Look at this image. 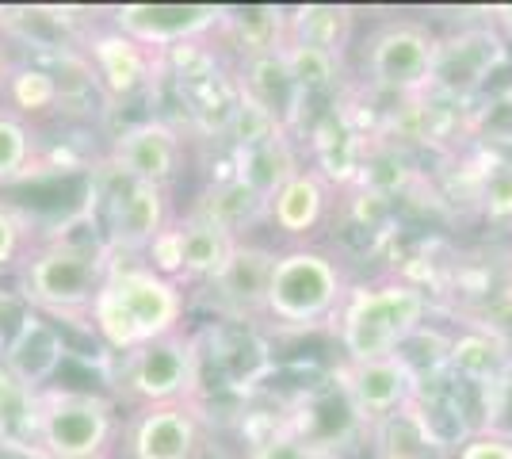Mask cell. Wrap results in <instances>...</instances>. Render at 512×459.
<instances>
[{
    "mask_svg": "<svg viewBox=\"0 0 512 459\" xmlns=\"http://www.w3.org/2000/svg\"><path fill=\"white\" fill-rule=\"evenodd\" d=\"M329 196H333L329 176L321 173L318 165H306L268 199V230L279 234L287 245L310 241V234L329 215Z\"/></svg>",
    "mask_w": 512,
    "mask_h": 459,
    "instance_id": "16",
    "label": "cell"
},
{
    "mask_svg": "<svg viewBox=\"0 0 512 459\" xmlns=\"http://www.w3.org/2000/svg\"><path fill=\"white\" fill-rule=\"evenodd\" d=\"M478 207H482V219L490 226H512V161L497 165L482 192H478Z\"/></svg>",
    "mask_w": 512,
    "mask_h": 459,
    "instance_id": "29",
    "label": "cell"
},
{
    "mask_svg": "<svg viewBox=\"0 0 512 459\" xmlns=\"http://www.w3.org/2000/svg\"><path fill=\"white\" fill-rule=\"evenodd\" d=\"M31 245H35V230H31L27 215L0 203V272H20Z\"/></svg>",
    "mask_w": 512,
    "mask_h": 459,
    "instance_id": "28",
    "label": "cell"
},
{
    "mask_svg": "<svg viewBox=\"0 0 512 459\" xmlns=\"http://www.w3.org/2000/svg\"><path fill=\"white\" fill-rule=\"evenodd\" d=\"M184 161H188V138L169 119H138L107 146V165L115 173L153 188H172Z\"/></svg>",
    "mask_w": 512,
    "mask_h": 459,
    "instance_id": "12",
    "label": "cell"
},
{
    "mask_svg": "<svg viewBox=\"0 0 512 459\" xmlns=\"http://www.w3.org/2000/svg\"><path fill=\"white\" fill-rule=\"evenodd\" d=\"M279 58H283L291 81H295V88H299L306 100H310L314 92L333 88L337 77H341V58H337V54H329V50L310 46V43H295V39H287V35H283V43H279Z\"/></svg>",
    "mask_w": 512,
    "mask_h": 459,
    "instance_id": "25",
    "label": "cell"
},
{
    "mask_svg": "<svg viewBox=\"0 0 512 459\" xmlns=\"http://www.w3.org/2000/svg\"><path fill=\"white\" fill-rule=\"evenodd\" d=\"M107 245L100 234L92 238H58L35 241L27 261L20 264V299L27 310L43 314L50 322H85L96 303V291L107 276Z\"/></svg>",
    "mask_w": 512,
    "mask_h": 459,
    "instance_id": "4",
    "label": "cell"
},
{
    "mask_svg": "<svg viewBox=\"0 0 512 459\" xmlns=\"http://www.w3.org/2000/svg\"><path fill=\"white\" fill-rule=\"evenodd\" d=\"M501 62H505V43L493 27H467L459 35H448L436 43V66H432L428 96L440 92L451 100H463L486 85V77Z\"/></svg>",
    "mask_w": 512,
    "mask_h": 459,
    "instance_id": "14",
    "label": "cell"
},
{
    "mask_svg": "<svg viewBox=\"0 0 512 459\" xmlns=\"http://www.w3.org/2000/svg\"><path fill=\"white\" fill-rule=\"evenodd\" d=\"M111 176H115V184L107 188L104 222H100L107 257H142L153 245V238L176 219L169 203V188L138 184V180L119 176L115 169H111Z\"/></svg>",
    "mask_w": 512,
    "mask_h": 459,
    "instance_id": "8",
    "label": "cell"
},
{
    "mask_svg": "<svg viewBox=\"0 0 512 459\" xmlns=\"http://www.w3.org/2000/svg\"><path fill=\"white\" fill-rule=\"evenodd\" d=\"M111 459H115V456H111Z\"/></svg>",
    "mask_w": 512,
    "mask_h": 459,
    "instance_id": "32",
    "label": "cell"
},
{
    "mask_svg": "<svg viewBox=\"0 0 512 459\" xmlns=\"http://www.w3.org/2000/svg\"><path fill=\"white\" fill-rule=\"evenodd\" d=\"M272 245L260 241H237L230 261L222 264V272L214 276L207 291H214V299L234 310L241 318H256L260 322V306H264V287H268V272H272Z\"/></svg>",
    "mask_w": 512,
    "mask_h": 459,
    "instance_id": "18",
    "label": "cell"
},
{
    "mask_svg": "<svg viewBox=\"0 0 512 459\" xmlns=\"http://www.w3.org/2000/svg\"><path fill=\"white\" fill-rule=\"evenodd\" d=\"M0 108L20 119H39L46 111L62 108V77L31 62L8 66L0 77Z\"/></svg>",
    "mask_w": 512,
    "mask_h": 459,
    "instance_id": "22",
    "label": "cell"
},
{
    "mask_svg": "<svg viewBox=\"0 0 512 459\" xmlns=\"http://www.w3.org/2000/svg\"><path fill=\"white\" fill-rule=\"evenodd\" d=\"M245 459H333V452L325 440L306 437L299 429H272L245 448Z\"/></svg>",
    "mask_w": 512,
    "mask_h": 459,
    "instance_id": "27",
    "label": "cell"
},
{
    "mask_svg": "<svg viewBox=\"0 0 512 459\" xmlns=\"http://www.w3.org/2000/svg\"><path fill=\"white\" fill-rule=\"evenodd\" d=\"M123 459H199L207 448L203 402L138 406L123 421Z\"/></svg>",
    "mask_w": 512,
    "mask_h": 459,
    "instance_id": "9",
    "label": "cell"
},
{
    "mask_svg": "<svg viewBox=\"0 0 512 459\" xmlns=\"http://www.w3.org/2000/svg\"><path fill=\"white\" fill-rule=\"evenodd\" d=\"M85 66L107 100H127L150 85L157 66L165 62L115 27H96L85 35Z\"/></svg>",
    "mask_w": 512,
    "mask_h": 459,
    "instance_id": "15",
    "label": "cell"
},
{
    "mask_svg": "<svg viewBox=\"0 0 512 459\" xmlns=\"http://www.w3.org/2000/svg\"><path fill=\"white\" fill-rule=\"evenodd\" d=\"M0 77H4V66H0Z\"/></svg>",
    "mask_w": 512,
    "mask_h": 459,
    "instance_id": "31",
    "label": "cell"
},
{
    "mask_svg": "<svg viewBox=\"0 0 512 459\" xmlns=\"http://www.w3.org/2000/svg\"><path fill=\"white\" fill-rule=\"evenodd\" d=\"M35 150H39L35 127L0 108V188L16 184L35 169Z\"/></svg>",
    "mask_w": 512,
    "mask_h": 459,
    "instance_id": "26",
    "label": "cell"
},
{
    "mask_svg": "<svg viewBox=\"0 0 512 459\" xmlns=\"http://www.w3.org/2000/svg\"><path fill=\"white\" fill-rule=\"evenodd\" d=\"M302 169H306V165H302V153H299L295 134L279 127V131L268 134L264 142L237 150L234 176L245 184V188H253L256 196L268 203V199L276 196L279 188H283L295 173H302Z\"/></svg>",
    "mask_w": 512,
    "mask_h": 459,
    "instance_id": "20",
    "label": "cell"
},
{
    "mask_svg": "<svg viewBox=\"0 0 512 459\" xmlns=\"http://www.w3.org/2000/svg\"><path fill=\"white\" fill-rule=\"evenodd\" d=\"M432 295L421 280L402 272L352 284L333 318V333L344 352V364L383 360L409 349V341L428 326Z\"/></svg>",
    "mask_w": 512,
    "mask_h": 459,
    "instance_id": "2",
    "label": "cell"
},
{
    "mask_svg": "<svg viewBox=\"0 0 512 459\" xmlns=\"http://www.w3.org/2000/svg\"><path fill=\"white\" fill-rule=\"evenodd\" d=\"M172 234H176V253H180V268H176V284L184 287H207L222 272V264L230 261L237 238L226 234L222 226L199 219L192 211L172 219Z\"/></svg>",
    "mask_w": 512,
    "mask_h": 459,
    "instance_id": "19",
    "label": "cell"
},
{
    "mask_svg": "<svg viewBox=\"0 0 512 459\" xmlns=\"http://www.w3.org/2000/svg\"><path fill=\"white\" fill-rule=\"evenodd\" d=\"M119 437H123V414L115 398L62 383L35 394L39 459H111Z\"/></svg>",
    "mask_w": 512,
    "mask_h": 459,
    "instance_id": "5",
    "label": "cell"
},
{
    "mask_svg": "<svg viewBox=\"0 0 512 459\" xmlns=\"http://www.w3.org/2000/svg\"><path fill=\"white\" fill-rule=\"evenodd\" d=\"M337 379H341L344 402H348L352 417L367 429H379L386 417L402 414L421 394V375L413 372V364L402 352L383 356V360H363V364L341 360Z\"/></svg>",
    "mask_w": 512,
    "mask_h": 459,
    "instance_id": "11",
    "label": "cell"
},
{
    "mask_svg": "<svg viewBox=\"0 0 512 459\" xmlns=\"http://www.w3.org/2000/svg\"><path fill=\"white\" fill-rule=\"evenodd\" d=\"M88 329L111 356H127L150 341L188 329V291L153 272L142 257H111Z\"/></svg>",
    "mask_w": 512,
    "mask_h": 459,
    "instance_id": "1",
    "label": "cell"
},
{
    "mask_svg": "<svg viewBox=\"0 0 512 459\" xmlns=\"http://www.w3.org/2000/svg\"><path fill=\"white\" fill-rule=\"evenodd\" d=\"M379 437V459H428V456H451L440 440L432 437L425 414L417 410V398L409 402L402 414L386 417L379 429H371Z\"/></svg>",
    "mask_w": 512,
    "mask_h": 459,
    "instance_id": "23",
    "label": "cell"
},
{
    "mask_svg": "<svg viewBox=\"0 0 512 459\" xmlns=\"http://www.w3.org/2000/svg\"><path fill=\"white\" fill-rule=\"evenodd\" d=\"M199 219L222 226L226 234H234L237 241H245V234L253 226H268V203L256 196L253 188H245L237 176L218 180L207 196L199 199L195 207H188Z\"/></svg>",
    "mask_w": 512,
    "mask_h": 459,
    "instance_id": "21",
    "label": "cell"
},
{
    "mask_svg": "<svg viewBox=\"0 0 512 459\" xmlns=\"http://www.w3.org/2000/svg\"><path fill=\"white\" fill-rule=\"evenodd\" d=\"M222 20H226V8L218 4H119L111 8V27L138 46H146L157 58H165L176 46L199 43L211 31H222Z\"/></svg>",
    "mask_w": 512,
    "mask_h": 459,
    "instance_id": "10",
    "label": "cell"
},
{
    "mask_svg": "<svg viewBox=\"0 0 512 459\" xmlns=\"http://www.w3.org/2000/svg\"><path fill=\"white\" fill-rule=\"evenodd\" d=\"M65 333L58 322H50L35 310H23L16 329L0 345V372L27 394H39L54 387V379L65 364Z\"/></svg>",
    "mask_w": 512,
    "mask_h": 459,
    "instance_id": "13",
    "label": "cell"
},
{
    "mask_svg": "<svg viewBox=\"0 0 512 459\" xmlns=\"http://www.w3.org/2000/svg\"><path fill=\"white\" fill-rule=\"evenodd\" d=\"M352 8H333V4H310V8H295L287 16V39L295 43L321 46L329 54L341 58L352 39Z\"/></svg>",
    "mask_w": 512,
    "mask_h": 459,
    "instance_id": "24",
    "label": "cell"
},
{
    "mask_svg": "<svg viewBox=\"0 0 512 459\" xmlns=\"http://www.w3.org/2000/svg\"><path fill=\"white\" fill-rule=\"evenodd\" d=\"M448 459H512V433L501 425H478L451 448Z\"/></svg>",
    "mask_w": 512,
    "mask_h": 459,
    "instance_id": "30",
    "label": "cell"
},
{
    "mask_svg": "<svg viewBox=\"0 0 512 459\" xmlns=\"http://www.w3.org/2000/svg\"><path fill=\"white\" fill-rule=\"evenodd\" d=\"M115 360V391L130 410L165 402H203V345L192 329L150 341Z\"/></svg>",
    "mask_w": 512,
    "mask_h": 459,
    "instance_id": "6",
    "label": "cell"
},
{
    "mask_svg": "<svg viewBox=\"0 0 512 459\" xmlns=\"http://www.w3.org/2000/svg\"><path fill=\"white\" fill-rule=\"evenodd\" d=\"M444 372L474 391H493L501 387L512 372V349L505 341V333H493V329L467 322L455 337L448 341L444 352Z\"/></svg>",
    "mask_w": 512,
    "mask_h": 459,
    "instance_id": "17",
    "label": "cell"
},
{
    "mask_svg": "<svg viewBox=\"0 0 512 459\" xmlns=\"http://www.w3.org/2000/svg\"><path fill=\"white\" fill-rule=\"evenodd\" d=\"M352 276L344 268L341 253L318 241L279 245L264 287L260 322L283 333H306L337 318Z\"/></svg>",
    "mask_w": 512,
    "mask_h": 459,
    "instance_id": "3",
    "label": "cell"
},
{
    "mask_svg": "<svg viewBox=\"0 0 512 459\" xmlns=\"http://www.w3.org/2000/svg\"><path fill=\"white\" fill-rule=\"evenodd\" d=\"M440 35L417 20H386L363 39V77L367 85L398 100H421L432 85Z\"/></svg>",
    "mask_w": 512,
    "mask_h": 459,
    "instance_id": "7",
    "label": "cell"
}]
</instances>
